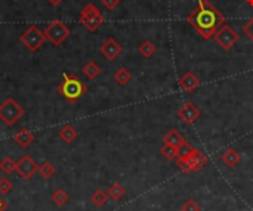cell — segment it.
I'll list each match as a JSON object with an SVG mask.
<instances>
[{"mask_svg":"<svg viewBox=\"0 0 253 211\" xmlns=\"http://www.w3.org/2000/svg\"><path fill=\"white\" fill-rule=\"evenodd\" d=\"M193 151H194V148H193L188 142H185V143L179 148V157H181V158H185V157H188Z\"/></svg>","mask_w":253,"mask_h":211,"instance_id":"cell-28","label":"cell"},{"mask_svg":"<svg viewBox=\"0 0 253 211\" xmlns=\"http://www.w3.org/2000/svg\"><path fill=\"white\" fill-rule=\"evenodd\" d=\"M122 50H123L122 44H120L116 38H113V37L107 38V40L101 44V47H99V52H101L108 61H114V59L122 53Z\"/></svg>","mask_w":253,"mask_h":211,"instance_id":"cell-10","label":"cell"},{"mask_svg":"<svg viewBox=\"0 0 253 211\" xmlns=\"http://www.w3.org/2000/svg\"><path fill=\"white\" fill-rule=\"evenodd\" d=\"M24 114H25L24 108L13 98H6L0 104V120L7 127L15 126L24 117Z\"/></svg>","mask_w":253,"mask_h":211,"instance_id":"cell-3","label":"cell"},{"mask_svg":"<svg viewBox=\"0 0 253 211\" xmlns=\"http://www.w3.org/2000/svg\"><path fill=\"white\" fill-rule=\"evenodd\" d=\"M181 211H202L200 206L194 201V200H187L182 207H181Z\"/></svg>","mask_w":253,"mask_h":211,"instance_id":"cell-27","label":"cell"},{"mask_svg":"<svg viewBox=\"0 0 253 211\" xmlns=\"http://www.w3.org/2000/svg\"><path fill=\"white\" fill-rule=\"evenodd\" d=\"M19 40L30 52H37L46 41V35L37 25L33 24L19 35Z\"/></svg>","mask_w":253,"mask_h":211,"instance_id":"cell-5","label":"cell"},{"mask_svg":"<svg viewBox=\"0 0 253 211\" xmlns=\"http://www.w3.org/2000/svg\"><path fill=\"white\" fill-rule=\"evenodd\" d=\"M185 160H187V163H188V166L191 169V173L193 172H200L208 164V157L200 149H196V148L188 157H185Z\"/></svg>","mask_w":253,"mask_h":211,"instance_id":"cell-11","label":"cell"},{"mask_svg":"<svg viewBox=\"0 0 253 211\" xmlns=\"http://www.w3.org/2000/svg\"><path fill=\"white\" fill-rule=\"evenodd\" d=\"M56 90L65 98V101H68L70 104H76L87 92V87L83 81L79 80L76 74H64V78L58 84Z\"/></svg>","mask_w":253,"mask_h":211,"instance_id":"cell-2","label":"cell"},{"mask_svg":"<svg viewBox=\"0 0 253 211\" xmlns=\"http://www.w3.org/2000/svg\"><path fill=\"white\" fill-rule=\"evenodd\" d=\"M71 34V30L62 22V21H52L46 31H44V35H46V40H49L53 46L59 47Z\"/></svg>","mask_w":253,"mask_h":211,"instance_id":"cell-6","label":"cell"},{"mask_svg":"<svg viewBox=\"0 0 253 211\" xmlns=\"http://www.w3.org/2000/svg\"><path fill=\"white\" fill-rule=\"evenodd\" d=\"M176 166L182 170V173H191V169H190V166H188V163H187V160L185 158H181V157H178L176 158Z\"/></svg>","mask_w":253,"mask_h":211,"instance_id":"cell-29","label":"cell"},{"mask_svg":"<svg viewBox=\"0 0 253 211\" xmlns=\"http://www.w3.org/2000/svg\"><path fill=\"white\" fill-rule=\"evenodd\" d=\"M82 71H83V74L89 80H95L101 74V67L95 61H89L87 64H84V67L82 68Z\"/></svg>","mask_w":253,"mask_h":211,"instance_id":"cell-17","label":"cell"},{"mask_svg":"<svg viewBox=\"0 0 253 211\" xmlns=\"http://www.w3.org/2000/svg\"><path fill=\"white\" fill-rule=\"evenodd\" d=\"M240 158H242V157H240L239 151L234 149V148H228V149L222 154V157H221L222 163H224L227 167H230V169L236 167V166L240 163Z\"/></svg>","mask_w":253,"mask_h":211,"instance_id":"cell-15","label":"cell"},{"mask_svg":"<svg viewBox=\"0 0 253 211\" xmlns=\"http://www.w3.org/2000/svg\"><path fill=\"white\" fill-rule=\"evenodd\" d=\"M213 38H215V41H216L224 50H230V49L239 41V34L234 31L233 27L224 24V25L215 33Z\"/></svg>","mask_w":253,"mask_h":211,"instance_id":"cell-7","label":"cell"},{"mask_svg":"<svg viewBox=\"0 0 253 211\" xmlns=\"http://www.w3.org/2000/svg\"><path fill=\"white\" fill-rule=\"evenodd\" d=\"M107 194H108V197H110L111 200L119 201V200H122V198L126 195V189H125V186H122L120 183H113V185L108 188Z\"/></svg>","mask_w":253,"mask_h":211,"instance_id":"cell-19","label":"cell"},{"mask_svg":"<svg viewBox=\"0 0 253 211\" xmlns=\"http://www.w3.org/2000/svg\"><path fill=\"white\" fill-rule=\"evenodd\" d=\"M101 3H102L108 10H114V9L120 4V0H101Z\"/></svg>","mask_w":253,"mask_h":211,"instance_id":"cell-31","label":"cell"},{"mask_svg":"<svg viewBox=\"0 0 253 211\" xmlns=\"http://www.w3.org/2000/svg\"><path fill=\"white\" fill-rule=\"evenodd\" d=\"M47 1H49L50 6H59V4L64 3V0H47Z\"/></svg>","mask_w":253,"mask_h":211,"instance_id":"cell-33","label":"cell"},{"mask_svg":"<svg viewBox=\"0 0 253 211\" xmlns=\"http://www.w3.org/2000/svg\"><path fill=\"white\" fill-rule=\"evenodd\" d=\"M7 210V203L3 200V198H0V211H6Z\"/></svg>","mask_w":253,"mask_h":211,"instance_id":"cell-32","label":"cell"},{"mask_svg":"<svg viewBox=\"0 0 253 211\" xmlns=\"http://www.w3.org/2000/svg\"><path fill=\"white\" fill-rule=\"evenodd\" d=\"M13 189V185L6 179V177H3V179H0V194L1 195H7V194H10V191Z\"/></svg>","mask_w":253,"mask_h":211,"instance_id":"cell-26","label":"cell"},{"mask_svg":"<svg viewBox=\"0 0 253 211\" xmlns=\"http://www.w3.org/2000/svg\"><path fill=\"white\" fill-rule=\"evenodd\" d=\"M13 142H16V145L22 149H27L33 142H34V135L28 130V129H21L15 136H13Z\"/></svg>","mask_w":253,"mask_h":211,"instance_id":"cell-13","label":"cell"},{"mask_svg":"<svg viewBox=\"0 0 253 211\" xmlns=\"http://www.w3.org/2000/svg\"><path fill=\"white\" fill-rule=\"evenodd\" d=\"M202 115V111L193 104V102H185L179 109H178V118H181L185 124L191 126L194 124Z\"/></svg>","mask_w":253,"mask_h":211,"instance_id":"cell-9","label":"cell"},{"mask_svg":"<svg viewBox=\"0 0 253 211\" xmlns=\"http://www.w3.org/2000/svg\"><path fill=\"white\" fill-rule=\"evenodd\" d=\"M114 80L120 84V86H126L130 80H132V74L129 72V70H126L125 67L119 68L114 72Z\"/></svg>","mask_w":253,"mask_h":211,"instance_id":"cell-20","label":"cell"},{"mask_svg":"<svg viewBox=\"0 0 253 211\" xmlns=\"http://www.w3.org/2000/svg\"><path fill=\"white\" fill-rule=\"evenodd\" d=\"M139 53L144 56V58H151L154 53H156V50H157V47H156V44L153 43V41H150V40H145V41H142L141 44H139Z\"/></svg>","mask_w":253,"mask_h":211,"instance_id":"cell-21","label":"cell"},{"mask_svg":"<svg viewBox=\"0 0 253 211\" xmlns=\"http://www.w3.org/2000/svg\"><path fill=\"white\" fill-rule=\"evenodd\" d=\"M0 170L4 175H12L13 172H16V163L13 161V158L6 157L0 161Z\"/></svg>","mask_w":253,"mask_h":211,"instance_id":"cell-24","label":"cell"},{"mask_svg":"<svg viewBox=\"0 0 253 211\" xmlns=\"http://www.w3.org/2000/svg\"><path fill=\"white\" fill-rule=\"evenodd\" d=\"M58 136H59L65 143H71V142H74V141L77 139L79 133H77V130H76L74 126H71V124H64V126L59 129Z\"/></svg>","mask_w":253,"mask_h":211,"instance_id":"cell-16","label":"cell"},{"mask_svg":"<svg viewBox=\"0 0 253 211\" xmlns=\"http://www.w3.org/2000/svg\"><path fill=\"white\" fill-rule=\"evenodd\" d=\"M179 86H181V89L185 90V92H194V90L200 86V80H199V77H197L194 72L187 71V72L179 78Z\"/></svg>","mask_w":253,"mask_h":211,"instance_id":"cell-12","label":"cell"},{"mask_svg":"<svg viewBox=\"0 0 253 211\" xmlns=\"http://www.w3.org/2000/svg\"><path fill=\"white\" fill-rule=\"evenodd\" d=\"M39 173L42 175V177L44 179H50L55 175V166L49 161H44L40 167H39Z\"/></svg>","mask_w":253,"mask_h":211,"instance_id":"cell-25","label":"cell"},{"mask_svg":"<svg viewBox=\"0 0 253 211\" xmlns=\"http://www.w3.org/2000/svg\"><path fill=\"white\" fill-rule=\"evenodd\" d=\"M243 33L248 35V38L253 41V18L252 19H249L246 24H245V27H243Z\"/></svg>","mask_w":253,"mask_h":211,"instance_id":"cell-30","label":"cell"},{"mask_svg":"<svg viewBox=\"0 0 253 211\" xmlns=\"http://www.w3.org/2000/svg\"><path fill=\"white\" fill-rule=\"evenodd\" d=\"M162 155L168 160V161H173L179 157V149L175 148V146H170V145H163L162 149H160Z\"/></svg>","mask_w":253,"mask_h":211,"instance_id":"cell-23","label":"cell"},{"mask_svg":"<svg viewBox=\"0 0 253 211\" xmlns=\"http://www.w3.org/2000/svg\"><path fill=\"white\" fill-rule=\"evenodd\" d=\"M79 21L82 22V25H83L87 31L95 33V31L105 22V16L101 13V10H99L93 3H87V4L80 10Z\"/></svg>","mask_w":253,"mask_h":211,"instance_id":"cell-4","label":"cell"},{"mask_svg":"<svg viewBox=\"0 0 253 211\" xmlns=\"http://www.w3.org/2000/svg\"><path fill=\"white\" fill-rule=\"evenodd\" d=\"M187 21L205 40H209L225 24V16L209 0H199L197 7L188 15Z\"/></svg>","mask_w":253,"mask_h":211,"instance_id":"cell-1","label":"cell"},{"mask_svg":"<svg viewBox=\"0 0 253 211\" xmlns=\"http://www.w3.org/2000/svg\"><path fill=\"white\" fill-rule=\"evenodd\" d=\"M52 201H53L55 206L62 207V206H65V204L70 201V197H68V194H67L64 189H56V191L52 194Z\"/></svg>","mask_w":253,"mask_h":211,"instance_id":"cell-22","label":"cell"},{"mask_svg":"<svg viewBox=\"0 0 253 211\" xmlns=\"http://www.w3.org/2000/svg\"><path fill=\"white\" fill-rule=\"evenodd\" d=\"M185 138L178 132V130H169L165 136H163V143L165 145H170V146H175V148H181L184 143H185Z\"/></svg>","mask_w":253,"mask_h":211,"instance_id":"cell-14","label":"cell"},{"mask_svg":"<svg viewBox=\"0 0 253 211\" xmlns=\"http://www.w3.org/2000/svg\"><path fill=\"white\" fill-rule=\"evenodd\" d=\"M108 200H110L108 194H107L105 191H102V189H96V191L90 195V201H92V204L96 206V207H104V206H107Z\"/></svg>","mask_w":253,"mask_h":211,"instance_id":"cell-18","label":"cell"},{"mask_svg":"<svg viewBox=\"0 0 253 211\" xmlns=\"http://www.w3.org/2000/svg\"><path fill=\"white\" fill-rule=\"evenodd\" d=\"M37 172H39V166L30 155H22L16 163V173L25 180L31 179Z\"/></svg>","mask_w":253,"mask_h":211,"instance_id":"cell-8","label":"cell"},{"mask_svg":"<svg viewBox=\"0 0 253 211\" xmlns=\"http://www.w3.org/2000/svg\"><path fill=\"white\" fill-rule=\"evenodd\" d=\"M246 3H248L249 6H252L253 7V0H246Z\"/></svg>","mask_w":253,"mask_h":211,"instance_id":"cell-34","label":"cell"}]
</instances>
